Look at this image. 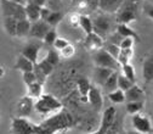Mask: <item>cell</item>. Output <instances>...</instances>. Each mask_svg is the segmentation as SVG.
<instances>
[{"label": "cell", "mask_w": 153, "mask_h": 134, "mask_svg": "<svg viewBox=\"0 0 153 134\" xmlns=\"http://www.w3.org/2000/svg\"><path fill=\"white\" fill-rule=\"evenodd\" d=\"M107 97H108V99H109L113 104H122V103L126 101L125 91H124L123 89H120V88H118V89H116V90L108 93Z\"/></svg>", "instance_id": "484cf974"}, {"label": "cell", "mask_w": 153, "mask_h": 134, "mask_svg": "<svg viewBox=\"0 0 153 134\" xmlns=\"http://www.w3.org/2000/svg\"><path fill=\"white\" fill-rule=\"evenodd\" d=\"M43 133H56L59 130L68 129L73 126V117L66 110H60L55 116L48 118L42 124Z\"/></svg>", "instance_id": "6da1fadb"}, {"label": "cell", "mask_w": 153, "mask_h": 134, "mask_svg": "<svg viewBox=\"0 0 153 134\" xmlns=\"http://www.w3.org/2000/svg\"><path fill=\"white\" fill-rule=\"evenodd\" d=\"M116 31H117L122 37H124V38L131 37V38H134V39H135L136 42H140V35H139L135 31H134L131 27H129L128 23H117Z\"/></svg>", "instance_id": "7402d4cb"}, {"label": "cell", "mask_w": 153, "mask_h": 134, "mask_svg": "<svg viewBox=\"0 0 153 134\" xmlns=\"http://www.w3.org/2000/svg\"><path fill=\"white\" fill-rule=\"evenodd\" d=\"M28 1L34 3V4H38V5H40V6H45L46 3H48V0H28Z\"/></svg>", "instance_id": "7dc6e473"}, {"label": "cell", "mask_w": 153, "mask_h": 134, "mask_svg": "<svg viewBox=\"0 0 153 134\" xmlns=\"http://www.w3.org/2000/svg\"><path fill=\"white\" fill-rule=\"evenodd\" d=\"M62 1H66V3H69V1H72V0H62Z\"/></svg>", "instance_id": "681fc988"}, {"label": "cell", "mask_w": 153, "mask_h": 134, "mask_svg": "<svg viewBox=\"0 0 153 134\" xmlns=\"http://www.w3.org/2000/svg\"><path fill=\"white\" fill-rule=\"evenodd\" d=\"M17 23H18V20L15 17H10V16L3 17V26L6 31V33L12 37L17 35Z\"/></svg>", "instance_id": "603a6c76"}, {"label": "cell", "mask_w": 153, "mask_h": 134, "mask_svg": "<svg viewBox=\"0 0 153 134\" xmlns=\"http://www.w3.org/2000/svg\"><path fill=\"white\" fill-rule=\"evenodd\" d=\"M52 27L44 20H38L35 22H32V27H30V32L29 35L34 39H44V37L46 35V33L51 29Z\"/></svg>", "instance_id": "8fae6325"}, {"label": "cell", "mask_w": 153, "mask_h": 134, "mask_svg": "<svg viewBox=\"0 0 153 134\" xmlns=\"http://www.w3.org/2000/svg\"><path fill=\"white\" fill-rule=\"evenodd\" d=\"M34 105L35 103L33 101V98L30 95L21 98L16 104V115L18 117H29Z\"/></svg>", "instance_id": "30bf717a"}, {"label": "cell", "mask_w": 153, "mask_h": 134, "mask_svg": "<svg viewBox=\"0 0 153 134\" xmlns=\"http://www.w3.org/2000/svg\"><path fill=\"white\" fill-rule=\"evenodd\" d=\"M11 1H15V3H20V4H23L26 5L28 3V0H11Z\"/></svg>", "instance_id": "c3c4849f"}, {"label": "cell", "mask_w": 153, "mask_h": 134, "mask_svg": "<svg viewBox=\"0 0 153 134\" xmlns=\"http://www.w3.org/2000/svg\"><path fill=\"white\" fill-rule=\"evenodd\" d=\"M13 68L21 71L22 73H23V72H28V71H33V70H34V62L30 61L28 57H26L25 55L21 54L20 56L17 57V61H16V64L13 65Z\"/></svg>", "instance_id": "ac0fdd59"}, {"label": "cell", "mask_w": 153, "mask_h": 134, "mask_svg": "<svg viewBox=\"0 0 153 134\" xmlns=\"http://www.w3.org/2000/svg\"><path fill=\"white\" fill-rule=\"evenodd\" d=\"M28 94L33 99H39L43 95V83L36 81L30 85H28Z\"/></svg>", "instance_id": "4316f807"}, {"label": "cell", "mask_w": 153, "mask_h": 134, "mask_svg": "<svg viewBox=\"0 0 153 134\" xmlns=\"http://www.w3.org/2000/svg\"><path fill=\"white\" fill-rule=\"evenodd\" d=\"M79 18H80L79 13H71V23H73L74 26L79 25Z\"/></svg>", "instance_id": "bcb514c9"}, {"label": "cell", "mask_w": 153, "mask_h": 134, "mask_svg": "<svg viewBox=\"0 0 153 134\" xmlns=\"http://www.w3.org/2000/svg\"><path fill=\"white\" fill-rule=\"evenodd\" d=\"M38 65L40 66V68L49 76V74H51V72L53 71V65L50 62V61H48L46 59H43V60H40V61H38Z\"/></svg>", "instance_id": "74e56055"}, {"label": "cell", "mask_w": 153, "mask_h": 134, "mask_svg": "<svg viewBox=\"0 0 153 134\" xmlns=\"http://www.w3.org/2000/svg\"><path fill=\"white\" fill-rule=\"evenodd\" d=\"M142 74L146 83H149L153 81V55L145 59L142 65Z\"/></svg>", "instance_id": "44dd1931"}, {"label": "cell", "mask_w": 153, "mask_h": 134, "mask_svg": "<svg viewBox=\"0 0 153 134\" xmlns=\"http://www.w3.org/2000/svg\"><path fill=\"white\" fill-rule=\"evenodd\" d=\"M143 11L147 13L148 17H151L152 20H153V5L152 4H146L143 6Z\"/></svg>", "instance_id": "f6af8a7d"}, {"label": "cell", "mask_w": 153, "mask_h": 134, "mask_svg": "<svg viewBox=\"0 0 153 134\" xmlns=\"http://www.w3.org/2000/svg\"><path fill=\"white\" fill-rule=\"evenodd\" d=\"M142 0H124V3L116 12L117 23H129L139 18Z\"/></svg>", "instance_id": "7a4b0ae2"}, {"label": "cell", "mask_w": 153, "mask_h": 134, "mask_svg": "<svg viewBox=\"0 0 153 134\" xmlns=\"http://www.w3.org/2000/svg\"><path fill=\"white\" fill-rule=\"evenodd\" d=\"M34 109L39 113H50V112H56L62 109V103L55 98L51 94H43L39 99H36Z\"/></svg>", "instance_id": "277c9868"}, {"label": "cell", "mask_w": 153, "mask_h": 134, "mask_svg": "<svg viewBox=\"0 0 153 134\" xmlns=\"http://www.w3.org/2000/svg\"><path fill=\"white\" fill-rule=\"evenodd\" d=\"M42 49V43L38 42V40H34V42H30L28 44H26L22 49V55H25L26 57L30 61H33L34 64L38 62V55H39V50Z\"/></svg>", "instance_id": "4fadbf2b"}, {"label": "cell", "mask_w": 153, "mask_h": 134, "mask_svg": "<svg viewBox=\"0 0 153 134\" xmlns=\"http://www.w3.org/2000/svg\"><path fill=\"white\" fill-rule=\"evenodd\" d=\"M62 0H48L46 6H49L52 11H60V9L62 7Z\"/></svg>", "instance_id": "60d3db41"}, {"label": "cell", "mask_w": 153, "mask_h": 134, "mask_svg": "<svg viewBox=\"0 0 153 134\" xmlns=\"http://www.w3.org/2000/svg\"><path fill=\"white\" fill-rule=\"evenodd\" d=\"M63 17H65V15H63L62 11H52L51 15L49 16V18L46 20V22H48L51 27H56L57 25H59V23L63 20Z\"/></svg>", "instance_id": "4dcf8cb0"}, {"label": "cell", "mask_w": 153, "mask_h": 134, "mask_svg": "<svg viewBox=\"0 0 153 134\" xmlns=\"http://www.w3.org/2000/svg\"><path fill=\"white\" fill-rule=\"evenodd\" d=\"M114 72V70L112 68H108V67H101V66H95L94 68V72H92V77H94V81L97 85L102 87L106 81L111 77V74Z\"/></svg>", "instance_id": "9a60e30c"}, {"label": "cell", "mask_w": 153, "mask_h": 134, "mask_svg": "<svg viewBox=\"0 0 153 134\" xmlns=\"http://www.w3.org/2000/svg\"><path fill=\"white\" fill-rule=\"evenodd\" d=\"M40 11H42V6L28 1L26 4V12H27V18L32 22H35L38 20H40Z\"/></svg>", "instance_id": "d6986e66"}, {"label": "cell", "mask_w": 153, "mask_h": 134, "mask_svg": "<svg viewBox=\"0 0 153 134\" xmlns=\"http://www.w3.org/2000/svg\"><path fill=\"white\" fill-rule=\"evenodd\" d=\"M135 42H136V40L134 39V38H131V37H126V38H123V40L120 42L119 46H120V49L132 48V45H134V43H135Z\"/></svg>", "instance_id": "7bdbcfd3"}, {"label": "cell", "mask_w": 153, "mask_h": 134, "mask_svg": "<svg viewBox=\"0 0 153 134\" xmlns=\"http://www.w3.org/2000/svg\"><path fill=\"white\" fill-rule=\"evenodd\" d=\"M88 100H89V104L92 106V109H95L96 111H100L103 106L102 93L97 87H95V85H91V88L89 90Z\"/></svg>", "instance_id": "7c38bea8"}, {"label": "cell", "mask_w": 153, "mask_h": 134, "mask_svg": "<svg viewBox=\"0 0 153 134\" xmlns=\"http://www.w3.org/2000/svg\"><path fill=\"white\" fill-rule=\"evenodd\" d=\"M51 12H52V10L49 7V6H42V11H40V18L42 20H44V21H46L48 18H49V16L51 15Z\"/></svg>", "instance_id": "ee69618b"}, {"label": "cell", "mask_w": 153, "mask_h": 134, "mask_svg": "<svg viewBox=\"0 0 153 134\" xmlns=\"http://www.w3.org/2000/svg\"><path fill=\"white\" fill-rule=\"evenodd\" d=\"M79 26L83 28V31H84L86 34L94 32V22H92V20H91V18H90L88 15H80Z\"/></svg>", "instance_id": "83f0119b"}, {"label": "cell", "mask_w": 153, "mask_h": 134, "mask_svg": "<svg viewBox=\"0 0 153 134\" xmlns=\"http://www.w3.org/2000/svg\"><path fill=\"white\" fill-rule=\"evenodd\" d=\"M124 0H100V10L107 13L116 15Z\"/></svg>", "instance_id": "2e32d148"}, {"label": "cell", "mask_w": 153, "mask_h": 134, "mask_svg": "<svg viewBox=\"0 0 153 134\" xmlns=\"http://www.w3.org/2000/svg\"><path fill=\"white\" fill-rule=\"evenodd\" d=\"M118 77H119V73L117 72V71H114L112 74H111V77L106 81V83L102 85V89H103V91L105 93H111V91H113V90H116V89H118L119 87H118Z\"/></svg>", "instance_id": "cb8c5ba5"}, {"label": "cell", "mask_w": 153, "mask_h": 134, "mask_svg": "<svg viewBox=\"0 0 153 134\" xmlns=\"http://www.w3.org/2000/svg\"><path fill=\"white\" fill-rule=\"evenodd\" d=\"M22 79H23V82H25V84H26L27 87H28V85H30L32 83L36 82V77H35L34 71L23 72V74H22Z\"/></svg>", "instance_id": "8d00e7d4"}, {"label": "cell", "mask_w": 153, "mask_h": 134, "mask_svg": "<svg viewBox=\"0 0 153 134\" xmlns=\"http://www.w3.org/2000/svg\"><path fill=\"white\" fill-rule=\"evenodd\" d=\"M143 109V100H136V101H126V111L130 115H135L141 112Z\"/></svg>", "instance_id": "f1b7e54d"}, {"label": "cell", "mask_w": 153, "mask_h": 134, "mask_svg": "<svg viewBox=\"0 0 153 134\" xmlns=\"http://www.w3.org/2000/svg\"><path fill=\"white\" fill-rule=\"evenodd\" d=\"M92 61L95 64V66H101V67H108L112 68L114 71H117L122 67V65L118 62V60L114 57L113 55H111L105 48L94 51L92 54Z\"/></svg>", "instance_id": "8992f818"}, {"label": "cell", "mask_w": 153, "mask_h": 134, "mask_svg": "<svg viewBox=\"0 0 153 134\" xmlns=\"http://www.w3.org/2000/svg\"><path fill=\"white\" fill-rule=\"evenodd\" d=\"M74 52H75L74 46H73V45H71V44H68L66 48H63L62 50H60L61 56H63L65 59H69V57H72V56L74 55Z\"/></svg>", "instance_id": "ab89813d"}, {"label": "cell", "mask_w": 153, "mask_h": 134, "mask_svg": "<svg viewBox=\"0 0 153 134\" xmlns=\"http://www.w3.org/2000/svg\"><path fill=\"white\" fill-rule=\"evenodd\" d=\"M122 71H123V74L126 76V77L132 81L134 83H135L136 81V74H135V68H134V66L131 64H125L122 66Z\"/></svg>", "instance_id": "1f68e13d"}, {"label": "cell", "mask_w": 153, "mask_h": 134, "mask_svg": "<svg viewBox=\"0 0 153 134\" xmlns=\"http://www.w3.org/2000/svg\"><path fill=\"white\" fill-rule=\"evenodd\" d=\"M1 12H3V17L10 16L17 18V20L27 18L26 5L11 1V0H1Z\"/></svg>", "instance_id": "52a82bcc"}, {"label": "cell", "mask_w": 153, "mask_h": 134, "mask_svg": "<svg viewBox=\"0 0 153 134\" xmlns=\"http://www.w3.org/2000/svg\"><path fill=\"white\" fill-rule=\"evenodd\" d=\"M84 45L89 51H97L103 48V38L95 32L89 33L86 34Z\"/></svg>", "instance_id": "5bb4252c"}, {"label": "cell", "mask_w": 153, "mask_h": 134, "mask_svg": "<svg viewBox=\"0 0 153 134\" xmlns=\"http://www.w3.org/2000/svg\"><path fill=\"white\" fill-rule=\"evenodd\" d=\"M105 49H106L111 55H113L114 57H116V59H118L119 52H120V46H119V45L113 44V43H108V44L105 46Z\"/></svg>", "instance_id": "f35d334b"}, {"label": "cell", "mask_w": 153, "mask_h": 134, "mask_svg": "<svg viewBox=\"0 0 153 134\" xmlns=\"http://www.w3.org/2000/svg\"><path fill=\"white\" fill-rule=\"evenodd\" d=\"M116 118H117V109L113 107V106L107 107L102 113L101 124H100V128L96 130V133H99V134L107 133L108 129L111 128V126L114 123V121H116Z\"/></svg>", "instance_id": "ba28073f"}, {"label": "cell", "mask_w": 153, "mask_h": 134, "mask_svg": "<svg viewBox=\"0 0 153 134\" xmlns=\"http://www.w3.org/2000/svg\"><path fill=\"white\" fill-rule=\"evenodd\" d=\"M134 55V51H132V48H126V49H120V52H119V56H118V62L123 66L125 64H129V61L131 60V57Z\"/></svg>", "instance_id": "f546056e"}, {"label": "cell", "mask_w": 153, "mask_h": 134, "mask_svg": "<svg viewBox=\"0 0 153 134\" xmlns=\"http://www.w3.org/2000/svg\"><path fill=\"white\" fill-rule=\"evenodd\" d=\"M131 122H132V127L135 128V130H137L139 133H151L152 132L151 121H149L147 115H145L142 112L132 115Z\"/></svg>", "instance_id": "9c48e42d"}, {"label": "cell", "mask_w": 153, "mask_h": 134, "mask_svg": "<svg viewBox=\"0 0 153 134\" xmlns=\"http://www.w3.org/2000/svg\"><path fill=\"white\" fill-rule=\"evenodd\" d=\"M68 44H69L68 40L65 39V38H57V39L55 40V43H53V48H55L56 50H62V49L66 48Z\"/></svg>", "instance_id": "b9f144b4"}, {"label": "cell", "mask_w": 153, "mask_h": 134, "mask_svg": "<svg viewBox=\"0 0 153 134\" xmlns=\"http://www.w3.org/2000/svg\"><path fill=\"white\" fill-rule=\"evenodd\" d=\"M30 27H32V21H29L28 18L18 20V23H17V37L29 35Z\"/></svg>", "instance_id": "d4e9b609"}, {"label": "cell", "mask_w": 153, "mask_h": 134, "mask_svg": "<svg viewBox=\"0 0 153 134\" xmlns=\"http://www.w3.org/2000/svg\"><path fill=\"white\" fill-rule=\"evenodd\" d=\"M34 73H35V77H36V81L38 82H40V83H45V81H46V77H48V74L40 68V66L38 65V62L36 64H34Z\"/></svg>", "instance_id": "e575fe53"}, {"label": "cell", "mask_w": 153, "mask_h": 134, "mask_svg": "<svg viewBox=\"0 0 153 134\" xmlns=\"http://www.w3.org/2000/svg\"><path fill=\"white\" fill-rule=\"evenodd\" d=\"M57 33H56V31L53 29V27L46 33V35L44 37V43L46 44V45H50V46H53V43H55V40L57 39Z\"/></svg>", "instance_id": "d590c367"}, {"label": "cell", "mask_w": 153, "mask_h": 134, "mask_svg": "<svg viewBox=\"0 0 153 134\" xmlns=\"http://www.w3.org/2000/svg\"><path fill=\"white\" fill-rule=\"evenodd\" d=\"M112 13H107L103 12L97 15L96 17L92 20L94 22V32L97 33L99 35H101L103 39H106L107 37H109L112 34L113 31H116L117 28V20L116 18L111 17Z\"/></svg>", "instance_id": "3957f363"}, {"label": "cell", "mask_w": 153, "mask_h": 134, "mask_svg": "<svg viewBox=\"0 0 153 134\" xmlns=\"http://www.w3.org/2000/svg\"><path fill=\"white\" fill-rule=\"evenodd\" d=\"M76 88H78V91H79L80 97H82V101L89 103L88 94H89V90L91 88V84H90L89 79H86L85 77H79L78 81H76Z\"/></svg>", "instance_id": "ffe728a7"}, {"label": "cell", "mask_w": 153, "mask_h": 134, "mask_svg": "<svg viewBox=\"0 0 153 134\" xmlns=\"http://www.w3.org/2000/svg\"><path fill=\"white\" fill-rule=\"evenodd\" d=\"M132 84H135L132 81H130L126 76H124V74H119V77H118V87L120 88V89H123L124 91H126L129 88H131L132 87Z\"/></svg>", "instance_id": "d6a6232c"}, {"label": "cell", "mask_w": 153, "mask_h": 134, "mask_svg": "<svg viewBox=\"0 0 153 134\" xmlns=\"http://www.w3.org/2000/svg\"><path fill=\"white\" fill-rule=\"evenodd\" d=\"M126 101H136V100H143L145 99V91L142 88H140L137 84H132L131 88H129L125 91Z\"/></svg>", "instance_id": "e0dca14e"}, {"label": "cell", "mask_w": 153, "mask_h": 134, "mask_svg": "<svg viewBox=\"0 0 153 134\" xmlns=\"http://www.w3.org/2000/svg\"><path fill=\"white\" fill-rule=\"evenodd\" d=\"M11 132L17 134H38L43 133L40 124H34L26 117H16L11 122Z\"/></svg>", "instance_id": "5b68a950"}, {"label": "cell", "mask_w": 153, "mask_h": 134, "mask_svg": "<svg viewBox=\"0 0 153 134\" xmlns=\"http://www.w3.org/2000/svg\"><path fill=\"white\" fill-rule=\"evenodd\" d=\"M45 59L48 61H50L53 66H56V65H59V62H60V54L56 51L55 48L53 49H49L48 50V54L45 56Z\"/></svg>", "instance_id": "836d02e7"}]
</instances>
